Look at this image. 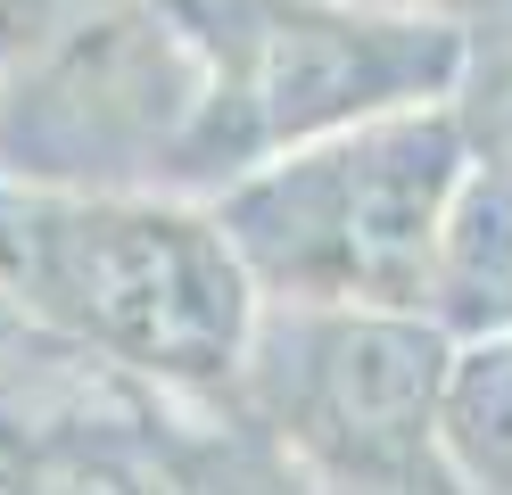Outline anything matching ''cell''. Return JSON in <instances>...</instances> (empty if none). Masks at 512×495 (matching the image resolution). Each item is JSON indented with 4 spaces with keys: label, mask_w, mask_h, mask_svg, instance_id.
<instances>
[{
    "label": "cell",
    "mask_w": 512,
    "mask_h": 495,
    "mask_svg": "<svg viewBox=\"0 0 512 495\" xmlns=\"http://www.w3.org/2000/svg\"><path fill=\"white\" fill-rule=\"evenodd\" d=\"M0 306L157 388H232L265 297L207 198L0 174Z\"/></svg>",
    "instance_id": "1"
},
{
    "label": "cell",
    "mask_w": 512,
    "mask_h": 495,
    "mask_svg": "<svg viewBox=\"0 0 512 495\" xmlns=\"http://www.w3.org/2000/svg\"><path fill=\"white\" fill-rule=\"evenodd\" d=\"M190 50L182 198H215L248 165L323 132L446 108L471 83L455 9L405 0H166Z\"/></svg>",
    "instance_id": "2"
},
{
    "label": "cell",
    "mask_w": 512,
    "mask_h": 495,
    "mask_svg": "<svg viewBox=\"0 0 512 495\" xmlns=\"http://www.w3.org/2000/svg\"><path fill=\"white\" fill-rule=\"evenodd\" d=\"M471 116L405 108L281 149L207 207L265 306H397L422 314L446 207L471 174Z\"/></svg>",
    "instance_id": "3"
},
{
    "label": "cell",
    "mask_w": 512,
    "mask_h": 495,
    "mask_svg": "<svg viewBox=\"0 0 512 495\" xmlns=\"http://www.w3.org/2000/svg\"><path fill=\"white\" fill-rule=\"evenodd\" d=\"M190 141V50L166 0H124L0 66V174L75 190H174Z\"/></svg>",
    "instance_id": "4"
},
{
    "label": "cell",
    "mask_w": 512,
    "mask_h": 495,
    "mask_svg": "<svg viewBox=\"0 0 512 495\" xmlns=\"http://www.w3.org/2000/svg\"><path fill=\"white\" fill-rule=\"evenodd\" d=\"M446 330L397 306H256L240 388L339 479L413 487L438 462Z\"/></svg>",
    "instance_id": "5"
},
{
    "label": "cell",
    "mask_w": 512,
    "mask_h": 495,
    "mask_svg": "<svg viewBox=\"0 0 512 495\" xmlns=\"http://www.w3.org/2000/svg\"><path fill=\"white\" fill-rule=\"evenodd\" d=\"M422 314L446 330V339L512 330V174L488 165V157H471L455 207H446Z\"/></svg>",
    "instance_id": "6"
},
{
    "label": "cell",
    "mask_w": 512,
    "mask_h": 495,
    "mask_svg": "<svg viewBox=\"0 0 512 495\" xmlns=\"http://www.w3.org/2000/svg\"><path fill=\"white\" fill-rule=\"evenodd\" d=\"M438 462L471 487H512V330L446 339Z\"/></svg>",
    "instance_id": "7"
},
{
    "label": "cell",
    "mask_w": 512,
    "mask_h": 495,
    "mask_svg": "<svg viewBox=\"0 0 512 495\" xmlns=\"http://www.w3.org/2000/svg\"><path fill=\"white\" fill-rule=\"evenodd\" d=\"M100 9H124V0H0V42L25 50V42H42V33H67L83 17H100Z\"/></svg>",
    "instance_id": "8"
},
{
    "label": "cell",
    "mask_w": 512,
    "mask_h": 495,
    "mask_svg": "<svg viewBox=\"0 0 512 495\" xmlns=\"http://www.w3.org/2000/svg\"><path fill=\"white\" fill-rule=\"evenodd\" d=\"M17 330H25V322H17L9 306H0V347H9V339H17Z\"/></svg>",
    "instance_id": "9"
},
{
    "label": "cell",
    "mask_w": 512,
    "mask_h": 495,
    "mask_svg": "<svg viewBox=\"0 0 512 495\" xmlns=\"http://www.w3.org/2000/svg\"><path fill=\"white\" fill-rule=\"evenodd\" d=\"M405 9H446V0H405Z\"/></svg>",
    "instance_id": "10"
},
{
    "label": "cell",
    "mask_w": 512,
    "mask_h": 495,
    "mask_svg": "<svg viewBox=\"0 0 512 495\" xmlns=\"http://www.w3.org/2000/svg\"><path fill=\"white\" fill-rule=\"evenodd\" d=\"M0 66H9V42H0Z\"/></svg>",
    "instance_id": "11"
}]
</instances>
